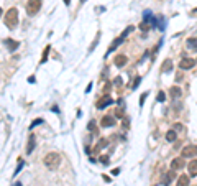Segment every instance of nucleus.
I'll return each mask as SVG.
<instances>
[{
    "label": "nucleus",
    "mask_w": 197,
    "mask_h": 186,
    "mask_svg": "<svg viewBox=\"0 0 197 186\" xmlns=\"http://www.w3.org/2000/svg\"><path fill=\"white\" fill-rule=\"evenodd\" d=\"M43 163H45V166H46L48 170L54 171V170L59 168V165H61V155L57 153V152H49V153L45 155Z\"/></svg>",
    "instance_id": "obj_1"
},
{
    "label": "nucleus",
    "mask_w": 197,
    "mask_h": 186,
    "mask_svg": "<svg viewBox=\"0 0 197 186\" xmlns=\"http://www.w3.org/2000/svg\"><path fill=\"white\" fill-rule=\"evenodd\" d=\"M3 22H5V26H8L10 30L17 28V25H18V10L17 8H8Z\"/></svg>",
    "instance_id": "obj_2"
},
{
    "label": "nucleus",
    "mask_w": 197,
    "mask_h": 186,
    "mask_svg": "<svg viewBox=\"0 0 197 186\" xmlns=\"http://www.w3.org/2000/svg\"><path fill=\"white\" fill-rule=\"evenodd\" d=\"M41 8V0H28L26 3V13L28 15H36Z\"/></svg>",
    "instance_id": "obj_3"
},
{
    "label": "nucleus",
    "mask_w": 197,
    "mask_h": 186,
    "mask_svg": "<svg viewBox=\"0 0 197 186\" xmlns=\"http://www.w3.org/2000/svg\"><path fill=\"white\" fill-rule=\"evenodd\" d=\"M182 158H194L197 156V145H186L181 152Z\"/></svg>",
    "instance_id": "obj_4"
},
{
    "label": "nucleus",
    "mask_w": 197,
    "mask_h": 186,
    "mask_svg": "<svg viewBox=\"0 0 197 186\" xmlns=\"http://www.w3.org/2000/svg\"><path fill=\"white\" fill-rule=\"evenodd\" d=\"M195 66V59H192V58H187V56H184L181 61H179V68L182 71H187V69H192Z\"/></svg>",
    "instance_id": "obj_5"
},
{
    "label": "nucleus",
    "mask_w": 197,
    "mask_h": 186,
    "mask_svg": "<svg viewBox=\"0 0 197 186\" xmlns=\"http://www.w3.org/2000/svg\"><path fill=\"white\" fill-rule=\"evenodd\" d=\"M108 106H113V99L108 96V94H105L104 97H100L97 101V109H105Z\"/></svg>",
    "instance_id": "obj_6"
},
{
    "label": "nucleus",
    "mask_w": 197,
    "mask_h": 186,
    "mask_svg": "<svg viewBox=\"0 0 197 186\" xmlns=\"http://www.w3.org/2000/svg\"><path fill=\"white\" fill-rule=\"evenodd\" d=\"M3 43H5V46L8 48V51H10V53H15V51H17V48L20 46V43H18V41H15V40H12V38H7V40L3 41Z\"/></svg>",
    "instance_id": "obj_7"
},
{
    "label": "nucleus",
    "mask_w": 197,
    "mask_h": 186,
    "mask_svg": "<svg viewBox=\"0 0 197 186\" xmlns=\"http://www.w3.org/2000/svg\"><path fill=\"white\" fill-rule=\"evenodd\" d=\"M100 125L105 127V128L113 127V125H115V119H113L112 115H105V117H102V120H100Z\"/></svg>",
    "instance_id": "obj_8"
},
{
    "label": "nucleus",
    "mask_w": 197,
    "mask_h": 186,
    "mask_svg": "<svg viewBox=\"0 0 197 186\" xmlns=\"http://www.w3.org/2000/svg\"><path fill=\"white\" fill-rule=\"evenodd\" d=\"M184 165L186 163H184V158H182V156H181V158H174V160L171 161V168L174 170V171L176 170H182V168H184Z\"/></svg>",
    "instance_id": "obj_9"
},
{
    "label": "nucleus",
    "mask_w": 197,
    "mask_h": 186,
    "mask_svg": "<svg viewBox=\"0 0 197 186\" xmlns=\"http://www.w3.org/2000/svg\"><path fill=\"white\" fill-rule=\"evenodd\" d=\"M113 63H115V66H117V68H123L125 64H127V56L125 55H117L115 56V59H113Z\"/></svg>",
    "instance_id": "obj_10"
},
{
    "label": "nucleus",
    "mask_w": 197,
    "mask_h": 186,
    "mask_svg": "<svg viewBox=\"0 0 197 186\" xmlns=\"http://www.w3.org/2000/svg\"><path fill=\"white\" fill-rule=\"evenodd\" d=\"M187 171H189V176H191V178L197 176V160H191V163L187 165Z\"/></svg>",
    "instance_id": "obj_11"
},
{
    "label": "nucleus",
    "mask_w": 197,
    "mask_h": 186,
    "mask_svg": "<svg viewBox=\"0 0 197 186\" xmlns=\"http://www.w3.org/2000/svg\"><path fill=\"white\" fill-rule=\"evenodd\" d=\"M35 144H36V138H35V135L31 133V135L28 137V145H26V153H28V155H30L33 150H35Z\"/></svg>",
    "instance_id": "obj_12"
},
{
    "label": "nucleus",
    "mask_w": 197,
    "mask_h": 186,
    "mask_svg": "<svg viewBox=\"0 0 197 186\" xmlns=\"http://www.w3.org/2000/svg\"><path fill=\"white\" fill-rule=\"evenodd\" d=\"M125 40V38H122V36H118L117 38V40H115L113 43H112V45H110V48H108V51H107V55H105V58H107V56L110 55V53H112V51H115V50H117V46L120 45V43H122Z\"/></svg>",
    "instance_id": "obj_13"
},
{
    "label": "nucleus",
    "mask_w": 197,
    "mask_h": 186,
    "mask_svg": "<svg viewBox=\"0 0 197 186\" xmlns=\"http://www.w3.org/2000/svg\"><path fill=\"white\" fill-rule=\"evenodd\" d=\"M169 92H171V97H172V99H179L181 94H182V91L177 87V86H172V87L169 89Z\"/></svg>",
    "instance_id": "obj_14"
},
{
    "label": "nucleus",
    "mask_w": 197,
    "mask_h": 186,
    "mask_svg": "<svg viewBox=\"0 0 197 186\" xmlns=\"http://www.w3.org/2000/svg\"><path fill=\"white\" fill-rule=\"evenodd\" d=\"M176 186H189V175H182L177 178V184Z\"/></svg>",
    "instance_id": "obj_15"
},
{
    "label": "nucleus",
    "mask_w": 197,
    "mask_h": 186,
    "mask_svg": "<svg viewBox=\"0 0 197 186\" xmlns=\"http://www.w3.org/2000/svg\"><path fill=\"white\" fill-rule=\"evenodd\" d=\"M156 28H158V30H161V31H164V28H166V20H164V17L156 18Z\"/></svg>",
    "instance_id": "obj_16"
},
{
    "label": "nucleus",
    "mask_w": 197,
    "mask_h": 186,
    "mask_svg": "<svg viewBox=\"0 0 197 186\" xmlns=\"http://www.w3.org/2000/svg\"><path fill=\"white\" fill-rule=\"evenodd\" d=\"M172 71V61L171 59H166L164 63H163V73H171Z\"/></svg>",
    "instance_id": "obj_17"
},
{
    "label": "nucleus",
    "mask_w": 197,
    "mask_h": 186,
    "mask_svg": "<svg viewBox=\"0 0 197 186\" xmlns=\"http://www.w3.org/2000/svg\"><path fill=\"white\" fill-rule=\"evenodd\" d=\"M174 170H172V171H169V173H167L166 176H164V180H163V184H164V186H167V184H169L171 183V181L172 180H174Z\"/></svg>",
    "instance_id": "obj_18"
},
{
    "label": "nucleus",
    "mask_w": 197,
    "mask_h": 186,
    "mask_svg": "<svg viewBox=\"0 0 197 186\" xmlns=\"http://www.w3.org/2000/svg\"><path fill=\"white\" fill-rule=\"evenodd\" d=\"M176 138H177V132L176 130H169V132L166 133V140L167 142H174Z\"/></svg>",
    "instance_id": "obj_19"
},
{
    "label": "nucleus",
    "mask_w": 197,
    "mask_h": 186,
    "mask_svg": "<svg viewBox=\"0 0 197 186\" xmlns=\"http://www.w3.org/2000/svg\"><path fill=\"white\" fill-rule=\"evenodd\" d=\"M187 48L197 50V38H189V40H187Z\"/></svg>",
    "instance_id": "obj_20"
},
{
    "label": "nucleus",
    "mask_w": 197,
    "mask_h": 186,
    "mask_svg": "<svg viewBox=\"0 0 197 186\" xmlns=\"http://www.w3.org/2000/svg\"><path fill=\"white\" fill-rule=\"evenodd\" d=\"M105 147H107V138H100L97 147H95V150H102V148H105Z\"/></svg>",
    "instance_id": "obj_21"
},
{
    "label": "nucleus",
    "mask_w": 197,
    "mask_h": 186,
    "mask_svg": "<svg viewBox=\"0 0 197 186\" xmlns=\"http://www.w3.org/2000/svg\"><path fill=\"white\" fill-rule=\"evenodd\" d=\"M156 101H158V102H164V101H166V94H164V91H160V92H158Z\"/></svg>",
    "instance_id": "obj_22"
},
{
    "label": "nucleus",
    "mask_w": 197,
    "mask_h": 186,
    "mask_svg": "<svg viewBox=\"0 0 197 186\" xmlns=\"http://www.w3.org/2000/svg\"><path fill=\"white\" fill-rule=\"evenodd\" d=\"M49 50H51L49 46H46V48H45V51H43V58H41V61H40L41 64H43V63H45V61L48 59V53H49Z\"/></svg>",
    "instance_id": "obj_23"
},
{
    "label": "nucleus",
    "mask_w": 197,
    "mask_h": 186,
    "mask_svg": "<svg viewBox=\"0 0 197 186\" xmlns=\"http://www.w3.org/2000/svg\"><path fill=\"white\" fill-rule=\"evenodd\" d=\"M140 84H141V78H140V76H136V78H135V81H133V84H132V89L135 91V89H136Z\"/></svg>",
    "instance_id": "obj_24"
},
{
    "label": "nucleus",
    "mask_w": 197,
    "mask_h": 186,
    "mask_svg": "<svg viewBox=\"0 0 197 186\" xmlns=\"http://www.w3.org/2000/svg\"><path fill=\"white\" fill-rule=\"evenodd\" d=\"M23 165H25V161H23V160H20V161H18V166H17V170L13 171V176H17L18 173H20V170L23 168Z\"/></svg>",
    "instance_id": "obj_25"
},
{
    "label": "nucleus",
    "mask_w": 197,
    "mask_h": 186,
    "mask_svg": "<svg viewBox=\"0 0 197 186\" xmlns=\"http://www.w3.org/2000/svg\"><path fill=\"white\" fill-rule=\"evenodd\" d=\"M123 107L125 106H120V109H117V111H115V117H123Z\"/></svg>",
    "instance_id": "obj_26"
},
{
    "label": "nucleus",
    "mask_w": 197,
    "mask_h": 186,
    "mask_svg": "<svg viewBox=\"0 0 197 186\" xmlns=\"http://www.w3.org/2000/svg\"><path fill=\"white\" fill-rule=\"evenodd\" d=\"M43 122H45V120H43V119H36L35 122H31V125H30V128H35L36 125H41Z\"/></svg>",
    "instance_id": "obj_27"
},
{
    "label": "nucleus",
    "mask_w": 197,
    "mask_h": 186,
    "mask_svg": "<svg viewBox=\"0 0 197 186\" xmlns=\"http://www.w3.org/2000/svg\"><path fill=\"white\" fill-rule=\"evenodd\" d=\"M133 31V26H128L127 28V30H125L123 33H122V35H120V36H122V38H127V35H130V33H132Z\"/></svg>",
    "instance_id": "obj_28"
},
{
    "label": "nucleus",
    "mask_w": 197,
    "mask_h": 186,
    "mask_svg": "<svg viewBox=\"0 0 197 186\" xmlns=\"http://www.w3.org/2000/svg\"><path fill=\"white\" fill-rule=\"evenodd\" d=\"M172 130H176V132H184V127H182L181 123H174V127H172Z\"/></svg>",
    "instance_id": "obj_29"
},
{
    "label": "nucleus",
    "mask_w": 197,
    "mask_h": 186,
    "mask_svg": "<svg viewBox=\"0 0 197 186\" xmlns=\"http://www.w3.org/2000/svg\"><path fill=\"white\" fill-rule=\"evenodd\" d=\"M87 128H89L90 132H95V122H94V120H90V122H89V125H87Z\"/></svg>",
    "instance_id": "obj_30"
},
{
    "label": "nucleus",
    "mask_w": 197,
    "mask_h": 186,
    "mask_svg": "<svg viewBox=\"0 0 197 186\" xmlns=\"http://www.w3.org/2000/svg\"><path fill=\"white\" fill-rule=\"evenodd\" d=\"M99 38H100V33H97V36H95V41L92 43V46H90V51H92L95 48V45H97V41H99Z\"/></svg>",
    "instance_id": "obj_31"
},
{
    "label": "nucleus",
    "mask_w": 197,
    "mask_h": 186,
    "mask_svg": "<svg viewBox=\"0 0 197 186\" xmlns=\"http://www.w3.org/2000/svg\"><path fill=\"white\" fill-rule=\"evenodd\" d=\"M100 161H102L104 165H108V156H100Z\"/></svg>",
    "instance_id": "obj_32"
},
{
    "label": "nucleus",
    "mask_w": 197,
    "mask_h": 186,
    "mask_svg": "<svg viewBox=\"0 0 197 186\" xmlns=\"http://www.w3.org/2000/svg\"><path fill=\"white\" fill-rule=\"evenodd\" d=\"M113 84H115V86H122V78H115Z\"/></svg>",
    "instance_id": "obj_33"
},
{
    "label": "nucleus",
    "mask_w": 197,
    "mask_h": 186,
    "mask_svg": "<svg viewBox=\"0 0 197 186\" xmlns=\"http://www.w3.org/2000/svg\"><path fill=\"white\" fill-rule=\"evenodd\" d=\"M146 96H148V94L145 92V94H143V96L140 97V106H143V104H145V99H146Z\"/></svg>",
    "instance_id": "obj_34"
},
{
    "label": "nucleus",
    "mask_w": 197,
    "mask_h": 186,
    "mask_svg": "<svg viewBox=\"0 0 197 186\" xmlns=\"http://www.w3.org/2000/svg\"><path fill=\"white\" fill-rule=\"evenodd\" d=\"M28 83H35V76H30V78H28Z\"/></svg>",
    "instance_id": "obj_35"
},
{
    "label": "nucleus",
    "mask_w": 197,
    "mask_h": 186,
    "mask_svg": "<svg viewBox=\"0 0 197 186\" xmlns=\"http://www.w3.org/2000/svg\"><path fill=\"white\" fill-rule=\"evenodd\" d=\"M64 3L66 5H71V0H64Z\"/></svg>",
    "instance_id": "obj_36"
},
{
    "label": "nucleus",
    "mask_w": 197,
    "mask_h": 186,
    "mask_svg": "<svg viewBox=\"0 0 197 186\" xmlns=\"http://www.w3.org/2000/svg\"><path fill=\"white\" fill-rule=\"evenodd\" d=\"M13 186H22V183H13Z\"/></svg>",
    "instance_id": "obj_37"
},
{
    "label": "nucleus",
    "mask_w": 197,
    "mask_h": 186,
    "mask_svg": "<svg viewBox=\"0 0 197 186\" xmlns=\"http://www.w3.org/2000/svg\"><path fill=\"white\" fill-rule=\"evenodd\" d=\"M2 13H3V12H2V8H0V17H2Z\"/></svg>",
    "instance_id": "obj_38"
}]
</instances>
